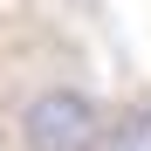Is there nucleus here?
I'll list each match as a JSON object with an SVG mask.
<instances>
[{"instance_id": "nucleus-2", "label": "nucleus", "mask_w": 151, "mask_h": 151, "mask_svg": "<svg viewBox=\"0 0 151 151\" xmlns=\"http://www.w3.org/2000/svg\"><path fill=\"white\" fill-rule=\"evenodd\" d=\"M96 151H151V103L117 110V117L103 124V137H96Z\"/></svg>"}, {"instance_id": "nucleus-1", "label": "nucleus", "mask_w": 151, "mask_h": 151, "mask_svg": "<svg viewBox=\"0 0 151 151\" xmlns=\"http://www.w3.org/2000/svg\"><path fill=\"white\" fill-rule=\"evenodd\" d=\"M96 137H103V117H96V96H83V89H41L21 110L28 151H96Z\"/></svg>"}]
</instances>
